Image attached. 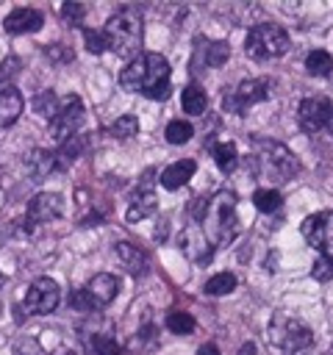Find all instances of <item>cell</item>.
Wrapping results in <instances>:
<instances>
[{"instance_id":"cell-1","label":"cell","mask_w":333,"mask_h":355,"mask_svg":"<svg viewBox=\"0 0 333 355\" xmlns=\"http://www.w3.org/2000/svg\"><path fill=\"white\" fill-rule=\"evenodd\" d=\"M169 61L161 53H139L119 75L122 89L139 92L150 100H169L172 83H169Z\"/></svg>"},{"instance_id":"cell-2","label":"cell","mask_w":333,"mask_h":355,"mask_svg":"<svg viewBox=\"0 0 333 355\" xmlns=\"http://www.w3.org/2000/svg\"><path fill=\"white\" fill-rule=\"evenodd\" d=\"M203 230L211 244H230L239 236V216H236V194L230 189H219L214 197L205 200L203 211Z\"/></svg>"},{"instance_id":"cell-3","label":"cell","mask_w":333,"mask_h":355,"mask_svg":"<svg viewBox=\"0 0 333 355\" xmlns=\"http://www.w3.org/2000/svg\"><path fill=\"white\" fill-rule=\"evenodd\" d=\"M253 150L255 153L250 155V164L269 175V180H289L300 172L297 155L275 139H253Z\"/></svg>"},{"instance_id":"cell-4","label":"cell","mask_w":333,"mask_h":355,"mask_svg":"<svg viewBox=\"0 0 333 355\" xmlns=\"http://www.w3.org/2000/svg\"><path fill=\"white\" fill-rule=\"evenodd\" d=\"M108 47L119 55H133L142 44V17L136 8H122L108 17L105 22Z\"/></svg>"},{"instance_id":"cell-5","label":"cell","mask_w":333,"mask_h":355,"mask_svg":"<svg viewBox=\"0 0 333 355\" xmlns=\"http://www.w3.org/2000/svg\"><path fill=\"white\" fill-rule=\"evenodd\" d=\"M269 341L286 355H302L305 349H311L314 333L305 322L286 316V313H275L269 322Z\"/></svg>"},{"instance_id":"cell-6","label":"cell","mask_w":333,"mask_h":355,"mask_svg":"<svg viewBox=\"0 0 333 355\" xmlns=\"http://www.w3.org/2000/svg\"><path fill=\"white\" fill-rule=\"evenodd\" d=\"M289 33L280 28V25H272V22H261L255 25L247 39H244V53L255 61H269V58H278L289 50Z\"/></svg>"},{"instance_id":"cell-7","label":"cell","mask_w":333,"mask_h":355,"mask_svg":"<svg viewBox=\"0 0 333 355\" xmlns=\"http://www.w3.org/2000/svg\"><path fill=\"white\" fill-rule=\"evenodd\" d=\"M300 233L322 258L333 261V211H316L305 216Z\"/></svg>"},{"instance_id":"cell-8","label":"cell","mask_w":333,"mask_h":355,"mask_svg":"<svg viewBox=\"0 0 333 355\" xmlns=\"http://www.w3.org/2000/svg\"><path fill=\"white\" fill-rule=\"evenodd\" d=\"M266 97H269V80H264V78H247L236 89H228L225 97H222V103H225V111H230V114H247L250 105L264 103Z\"/></svg>"},{"instance_id":"cell-9","label":"cell","mask_w":333,"mask_h":355,"mask_svg":"<svg viewBox=\"0 0 333 355\" xmlns=\"http://www.w3.org/2000/svg\"><path fill=\"white\" fill-rule=\"evenodd\" d=\"M80 122H83V103H80V97L78 94L61 97V108L50 119V136H53V141L56 144H64L69 136L78 133Z\"/></svg>"},{"instance_id":"cell-10","label":"cell","mask_w":333,"mask_h":355,"mask_svg":"<svg viewBox=\"0 0 333 355\" xmlns=\"http://www.w3.org/2000/svg\"><path fill=\"white\" fill-rule=\"evenodd\" d=\"M61 302V286L53 280V277H36L28 291H25V311L28 313H36V316H44V313H53Z\"/></svg>"},{"instance_id":"cell-11","label":"cell","mask_w":333,"mask_h":355,"mask_svg":"<svg viewBox=\"0 0 333 355\" xmlns=\"http://www.w3.org/2000/svg\"><path fill=\"white\" fill-rule=\"evenodd\" d=\"M330 108L333 103L327 97H305L297 108V122L305 133H316L327 125V116H330Z\"/></svg>"},{"instance_id":"cell-12","label":"cell","mask_w":333,"mask_h":355,"mask_svg":"<svg viewBox=\"0 0 333 355\" xmlns=\"http://www.w3.org/2000/svg\"><path fill=\"white\" fill-rule=\"evenodd\" d=\"M61 214H64V200H61V194H56V191H42V194H33V197H31L25 222H31V225H44V222L58 219Z\"/></svg>"},{"instance_id":"cell-13","label":"cell","mask_w":333,"mask_h":355,"mask_svg":"<svg viewBox=\"0 0 333 355\" xmlns=\"http://www.w3.org/2000/svg\"><path fill=\"white\" fill-rule=\"evenodd\" d=\"M180 252H183L189 261H197V263H203V261H208V258L214 255V247H211V241H208L203 225L189 222V225L183 227V233H180Z\"/></svg>"},{"instance_id":"cell-14","label":"cell","mask_w":333,"mask_h":355,"mask_svg":"<svg viewBox=\"0 0 333 355\" xmlns=\"http://www.w3.org/2000/svg\"><path fill=\"white\" fill-rule=\"evenodd\" d=\"M142 178H144V175H142ZM155 205H158V200H155V191H153L150 180L144 178V180H139L136 191L130 194V202H128L125 219H128V222H139V219L150 216V214L155 211Z\"/></svg>"},{"instance_id":"cell-15","label":"cell","mask_w":333,"mask_h":355,"mask_svg":"<svg viewBox=\"0 0 333 355\" xmlns=\"http://www.w3.org/2000/svg\"><path fill=\"white\" fill-rule=\"evenodd\" d=\"M42 25H44V17H42V11H36V8H14V11L3 19V28H6L11 36L36 33Z\"/></svg>"},{"instance_id":"cell-16","label":"cell","mask_w":333,"mask_h":355,"mask_svg":"<svg viewBox=\"0 0 333 355\" xmlns=\"http://www.w3.org/2000/svg\"><path fill=\"white\" fill-rule=\"evenodd\" d=\"M194 172H197V161H194V158H180V161H175V164H169V166L161 169L158 183H161L166 191H175V189H180V186H186Z\"/></svg>"},{"instance_id":"cell-17","label":"cell","mask_w":333,"mask_h":355,"mask_svg":"<svg viewBox=\"0 0 333 355\" xmlns=\"http://www.w3.org/2000/svg\"><path fill=\"white\" fill-rule=\"evenodd\" d=\"M86 291H89V297L94 300V305H108V302H114L117 294H119V280H117L114 275H108V272H100V275H94V277L89 280Z\"/></svg>"},{"instance_id":"cell-18","label":"cell","mask_w":333,"mask_h":355,"mask_svg":"<svg viewBox=\"0 0 333 355\" xmlns=\"http://www.w3.org/2000/svg\"><path fill=\"white\" fill-rule=\"evenodd\" d=\"M114 252L119 255V261H122V266H125L128 275L139 277V275L147 272V255H144L136 244H130V241H117V244H114Z\"/></svg>"},{"instance_id":"cell-19","label":"cell","mask_w":333,"mask_h":355,"mask_svg":"<svg viewBox=\"0 0 333 355\" xmlns=\"http://www.w3.org/2000/svg\"><path fill=\"white\" fill-rule=\"evenodd\" d=\"M22 114V94L14 86H0V128H8Z\"/></svg>"},{"instance_id":"cell-20","label":"cell","mask_w":333,"mask_h":355,"mask_svg":"<svg viewBox=\"0 0 333 355\" xmlns=\"http://www.w3.org/2000/svg\"><path fill=\"white\" fill-rule=\"evenodd\" d=\"M180 105H183V111H186L189 116H203L205 108H208V94H205V89H203L200 83H189V86L183 89V94H180Z\"/></svg>"},{"instance_id":"cell-21","label":"cell","mask_w":333,"mask_h":355,"mask_svg":"<svg viewBox=\"0 0 333 355\" xmlns=\"http://www.w3.org/2000/svg\"><path fill=\"white\" fill-rule=\"evenodd\" d=\"M28 166H31L33 180H44L47 175H53L58 169L56 153H50V150H33V153H28Z\"/></svg>"},{"instance_id":"cell-22","label":"cell","mask_w":333,"mask_h":355,"mask_svg":"<svg viewBox=\"0 0 333 355\" xmlns=\"http://www.w3.org/2000/svg\"><path fill=\"white\" fill-rule=\"evenodd\" d=\"M80 153H83V139L75 133V136H69L64 144H58V150H56V164H58V169H69V166L80 158Z\"/></svg>"},{"instance_id":"cell-23","label":"cell","mask_w":333,"mask_h":355,"mask_svg":"<svg viewBox=\"0 0 333 355\" xmlns=\"http://www.w3.org/2000/svg\"><path fill=\"white\" fill-rule=\"evenodd\" d=\"M200 55H203V64H205V67L216 69V67H222V64L228 61L230 47H228V42H211V44H200L197 58H200Z\"/></svg>"},{"instance_id":"cell-24","label":"cell","mask_w":333,"mask_h":355,"mask_svg":"<svg viewBox=\"0 0 333 355\" xmlns=\"http://www.w3.org/2000/svg\"><path fill=\"white\" fill-rule=\"evenodd\" d=\"M305 69H308V75H314V78H325V75L333 72V55H330L327 50H311V53L305 55Z\"/></svg>"},{"instance_id":"cell-25","label":"cell","mask_w":333,"mask_h":355,"mask_svg":"<svg viewBox=\"0 0 333 355\" xmlns=\"http://www.w3.org/2000/svg\"><path fill=\"white\" fill-rule=\"evenodd\" d=\"M214 161H216L219 172L230 175V172L236 169V164H239L236 144H233V141H219V144H214Z\"/></svg>"},{"instance_id":"cell-26","label":"cell","mask_w":333,"mask_h":355,"mask_svg":"<svg viewBox=\"0 0 333 355\" xmlns=\"http://www.w3.org/2000/svg\"><path fill=\"white\" fill-rule=\"evenodd\" d=\"M236 275L233 272H216V275H211L208 280H205V294H211V297H225V294H230L233 288H236Z\"/></svg>"},{"instance_id":"cell-27","label":"cell","mask_w":333,"mask_h":355,"mask_svg":"<svg viewBox=\"0 0 333 355\" xmlns=\"http://www.w3.org/2000/svg\"><path fill=\"white\" fill-rule=\"evenodd\" d=\"M194 327H197V322H194V316L189 311H169L166 313V330L169 333L189 336V333H194Z\"/></svg>"},{"instance_id":"cell-28","label":"cell","mask_w":333,"mask_h":355,"mask_svg":"<svg viewBox=\"0 0 333 355\" xmlns=\"http://www.w3.org/2000/svg\"><path fill=\"white\" fill-rule=\"evenodd\" d=\"M58 108H61V100H58L56 92H50V89L39 92V94L33 97V111H36L42 119H53V116L58 114Z\"/></svg>"},{"instance_id":"cell-29","label":"cell","mask_w":333,"mask_h":355,"mask_svg":"<svg viewBox=\"0 0 333 355\" xmlns=\"http://www.w3.org/2000/svg\"><path fill=\"white\" fill-rule=\"evenodd\" d=\"M280 202H283V197H280L278 189H258V191L253 194V205H255V211H261V214L278 211Z\"/></svg>"},{"instance_id":"cell-30","label":"cell","mask_w":333,"mask_h":355,"mask_svg":"<svg viewBox=\"0 0 333 355\" xmlns=\"http://www.w3.org/2000/svg\"><path fill=\"white\" fill-rule=\"evenodd\" d=\"M191 136H194V128H191V122H186V119H172V122L166 125V130H164V139H166L169 144H186Z\"/></svg>"},{"instance_id":"cell-31","label":"cell","mask_w":333,"mask_h":355,"mask_svg":"<svg viewBox=\"0 0 333 355\" xmlns=\"http://www.w3.org/2000/svg\"><path fill=\"white\" fill-rule=\"evenodd\" d=\"M139 133V119L133 114H122L119 119H114L111 125V136L114 139H133Z\"/></svg>"},{"instance_id":"cell-32","label":"cell","mask_w":333,"mask_h":355,"mask_svg":"<svg viewBox=\"0 0 333 355\" xmlns=\"http://www.w3.org/2000/svg\"><path fill=\"white\" fill-rule=\"evenodd\" d=\"M92 349H94V355H122V347L111 333H94Z\"/></svg>"},{"instance_id":"cell-33","label":"cell","mask_w":333,"mask_h":355,"mask_svg":"<svg viewBox=\"0 0 333 355\" xmlns=\"http://www.w3.org/2000/svg\"><path fill=\"white\" fill-rule=\"evenodd\" d=\"M83 44H86V50L94 53V55L111 50V47H108V39H105V31H94V28H83Z\"/></svg>"},{"instance_id":"cell-34","label":"cell","mask_w":333,"mask_h":355,"mask_svg":"<svg viewBox=\"0 0 333 355\" xmlns=\"http://www.w3.org/2000/svg\"><path fill=\"white\" fill-rule=\"evenodd\" d=\"M69 305H72V311H78V313H89V311L97 308L86 288H75V291L69 294Z\"/></svg>"},{"instance_id":"cell-35","label":"cell","mask_w":333,"mask_h":355,"mask_svg":"<svg viewBox=\"0 0 333 355\" xmlns=\"http://www.w3.org/2000/svg\"><path fill=\"white\" fill-rule=\"evenodd\" d=\"M11 355H47V352H44V347L39 344V338L25 336V338H19V341L14 344V352H11Z\"/></svg>"},{"instance_id":"cell-36","label":"cell","mask_w":333,"mask_h":355,"mask_svg":"<svg viewBox=\"0 0 333 355\" xmlns=\"http://www.w3.org/2000/svg\"><path fill=\"white\" fill-rule=\"evenodd\" d=\"M19 58L17 55H8V58H3L0 61V86H11V78L19 72Z\"/></svg>"},{"instance_id":"cell-37","label":"cell","mask_w":333,"mask_h":355,"mask_svg":"<svg viewBox=\"0 0 333 355\" xmlns=\"http://www.w3.org/2000/svg\"><path fill=\"white\" fill-rule=\"evenodd\" d=\"M83 14H86V6H80V3H64V6H61V17H64L69 25H80Z\"/></svg>"},{"instance_id":"cell-38","label":"cell","mask_w":333,"mask_h":355,"mask_svg":"<svg viewBox=\"0 0 333 355\" xmlns=\"http://www.w3.org/2000/svg\"><path fill=\"white\" fill-rule=\"evenodd\" d=\"M311 275H314V280H322V283H325V280H330V277H333V261L319 255V258L314 261V269H311Z\"/></svg>"},{"instance_id":"cell-39","label":"cell","mask_w":333,"mask_h":355,"mask_svg":"<svg viewBox=\"0 0 333 355\" xmlns=\"http://www.w3.org/2000/svg\"><path fill=\"white\" fill-rule=\"evenodd\" d=\"M197 355H219V347H216V344H203V347L197 349Z\"/></svg>"},{"instance_id":"cell-40","label":"cell","mask_w":333,"mask_h":355,"mask_svg":"<svg viewBox=\"0 0 333 355\" xmlns=\"http://www.w3.org/2000/svg\"><path fill=\"white\" fill-rule=\"evenodd\" d=\"M239 355H258V347H255L253 341H247V344H241V349H239Z\"/></svg>"},{"instance_id":"cell-41","label":"cell","mask_w":333,"mask_h":355,"mask_svg":"<svg viewBox=\"0 0 333 355\" xmlns=\"http://www.w3.org/2000/svg\"><path fill=\"white\" fill-rule=\"evenodd\" d=\"M325 130L333 136V108H330V116H327V125H325Z\"/></svg>"},{"instance_id":"cell-42","label":"cell","mask_w":333,"mask_h":355,"mask_svg":"<svg viewBox=\"0 0 333 355\" xmlns=\"http://www.w3.org/2000/svg\"><path fill=\"white\" fill-rule=\"evenodd\" d=\"M0 288H3V272H0Z\"/></svg>"}]
</instances>
